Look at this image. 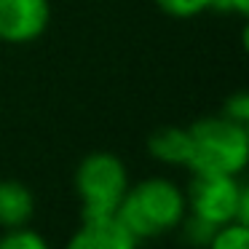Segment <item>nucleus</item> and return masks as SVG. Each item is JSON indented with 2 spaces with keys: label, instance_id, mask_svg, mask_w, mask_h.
Segmentation results:
<instances>
[{
  "label": "nucleus",
  "instance_id": "obj_1",
  "mask_svg": "<svg viewBox=\"0 0 249 249\" xmlns=\"http://www.w3.org/2000/svg\"><path fill=\"white\" fill-rule=\"evenodd\" d=\"M185 212V190L177 182L166 177H147L129 185L115 209V217L142 244L177 231Z\"/></svg>",
  "mask_w": 249,
  "mask_h": 249
},
{
  "label": "nucleus",
  "instance_id": "obj_2",
  "mask_svg": "<svg viewBox=\"0 0 249 249\" xmlns=\"http://www.w3.org/2000/svg\"><path fill=\"white\" fill-rule=\"evenodd\" d=\"M190 163L188 172L241 174L249 161L247 126L225 115H204L188 126Z\"/></svg>",
  "mask_w": 249,
  "mask_h": 249
},
{
  "label": "nucleus",
  "instance_id": "obj_3",
  "mask_svg": "<svg viewBox=\"0 0 249 249\" xmlns=\"http://www.w3.org/2000/svg\"><path fill=\"white\" fill-rule=\"evenodd\" d=\"M185 206L188 214L201 217L209 225H225V222L249 225V188L241 174L190 172Z\"/></svg>",
  "mask_w": 249,
  "mask_h": 249
},
{
  "label": "nucleus",
  "instance_id": "obj_4",
  "mask_svg": "<svg viewBox=\"0 0 249 249\" xmlns=\"http://www.w3.org/2000/svg\"><path fill=\"white\" fill-rule=\"evenodd\" d=\"M129 185V169L121 156L110 150H94L83 156L72 174V188L81 201V217L115 214Z\"/></svg>",
  "mask_w": 249,
  "mask_h": 249
},
{
  "label": "nucleus",
  "instance_id": "obj_5",
  "mask_svg": "<svg viewBox=\"0 0 249 249\" xmlns=\"http://www.w3.org/2000/svg\"><path fill=\"white\" fill-rule=\"evenodd\" d=\"M49 0H0V40L3 43H33L49 30Z\"/></svg>",
  "mask_w": 249,
  "mask_h": 249
},
{
  "label": "nucleus",
  "instance_id": "obj_6",
  "mask_svg": "<svg viewBox=\"0 0 249 249\" xmlns=\"http://www.w3.org/2000/svg\"><path fill=\"white\" fill-rule=\"evenodd\" d=\"M65 249H140V241L121 225L115 214L81 217V225L67 238Z\"/></svg>",
  "mask_w": 249,
  "mask_h": 249
},
{
  "label": "nucleus",
  "instance_id": "obj_7",
  "mask_svg": "<svg viewBox=\"0 0 249 249\" xmlns=\"http://www.w3.org/2000/svg\"><path fill=\"white\" fill-rule=\"evenodd\" d=\"M35 217V193L19 179H0V228H24Z\"/></svg>",
  "mask_w": 249,
  "mask_h": 249
},
{
  "label": "nucleus",
  "instance_id": "obj_8",
  "mask_svg": "<svg viewBox=\"0 0 249 249\" xmlns=\"http://www.w3.org/2000/svg\"><path fill=\"white\" fill-rule=\"evenodd\" d=\"M147 153H150L158 163L188 169V163H190L188 126H158V129L147 137Z\"/></svg>",
  "mask_w": 249,
  "mask_h": 249
},
{
  "label": "nucleus",
  "instance_id": "obj_9",
  "mask_svg": "<svg viewBox=\"0 0 249 249\" xmlns=\"http://www.w3.org/2000/svg\"><path fill=\"white\" fill-rule=\"evenodd\" d=\"M206 249H249V225H241V222L217 225Z\"/></svg>",
  "mask_w": 249,
  "mask_h": 249
},
{
  "label": "nucleus",
  "instance_id": "obj_10",
  "mask_svg": "<svg viewBox=\"0 0 249 249\" xmlns=\"http://www.w3.org/2000/svg\"><path fill=\"white\" fill-rule=\"evenodd\" d=\"M0 249H51L43 233L33 231L30 225L24 228H11L0 236Z\"/></svg>",
  "mask_w": 249,
  "mask_h": 249
},
{
  "label": "nucleus",
  "instance_id": "obj_11",
  "mask_svg": "<svg viewBox=\"0 0 249 249\" xmlns=\"http://www.w3.org/2000/svg\"><path fill=\"white\" fill-rule=\"evenodd\" d=\"M217 225H209L206 220H201V217H193L185 212L182 222L177 225V231L182 233V241L188 244V247H196V249H206V244H209L212 233H214Z\"/></svg>",
  "mask_w": 249,
  "mask_h": 249
},
{
  "label": "nucleus",
  "instance_id": "obj_12",
  "mask_svg": "<svg viewBox=\"0 0 249 249\" xmlns=\"http://www.w3.org/2000/svg\"><path fill=\"white\" fill-rule=\"evenodd\" d=\"M158 11L172 19H193L204 11H212L214 0H153Z\"/></svg>",
  "mask_w": 249,
  "mask_h": 249
},
{
  "label": "nucleus",
  "instance_id": "obj_13",
  "mask_svg": "<svg viewBox=\"0 0 249 249\" xmlns=\"http://www.w3.org/2000/svg\"><path fill=\"white\" fill-rule=\"evenodd\" d=\"M225 118L236 121V124H249V94L247 91H236L222 102V110H220Z\"/></svg>",
  "mask_w": 249,
  "mask_h": 249
},
{
  "label": "nucleus",
  "instance_id": "obj_14",
  "mask_svg": "<svg viewBox=\"0 0 249 249\" xmlns=\"http://www.w3.org/2000/svg\"><path fill=\"white\" fill-rule=\"evenodd\" d=\"M212 11H220V14H233V17H249V0H214Z\"/></svg>",
  "mask_w": 249,
  "mask_h": 249
}]
</instances>
